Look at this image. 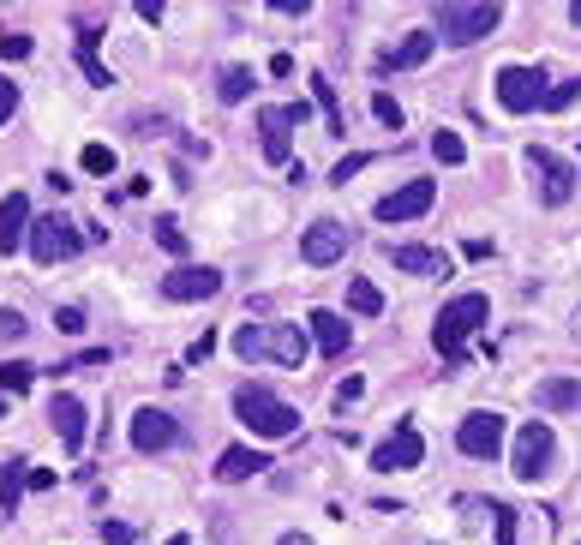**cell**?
Here are the masks:
<instances>
[{"mask_svg":"<svg viewBox=\"0 0 581 545\" xmlns=\"http://www.w3.org/2000/svg\"><path fill=\"white\" fill-rule=\"evenodd\" d=\"M30 384H36V366H24V360L0 366V390H30Z\"/></svg>","mask_w":581,"mask_h":545,"instance_id":"obj_31","label":"cell"},{"mask_svg":"<svg viewBox=\"0 0 581 545\" xmlns=\"http://www.w3.org/2000/svg\"><path fill=\"white\" fill-rule=\"evenodd\" d=\"M162 294H168V300H216V294H222V270H210V264H180V270L162 276Z\"/></svg>","mask_w":581,"mask_h":545,"instance_id":"obj_15","label":"cell"},{"mask_svg":"<svg viewBox=\"0 0 581 545\" xmlns=\"http://www.w3.org/2000/svg\"><path fill=\"white\" fill-rule=\"evenodd\" d=\"M306 324H312V342H318V348H324L330 360H336V354H348V342H354V330H348V318H336L330 306H318V312H312Z\"/></svg>","mask_w":581,"mask_h":545,"instance_id":"obj_20","label":"cell"},{"mask_svg":"<svg viewBox=\"0 0 581 545\" xmlns=\"http://www.w3.org/2000/svg\"><path fill=\"white\" fill-rule=\"evenodd\" d=\"M348 246H354V234H348L336 216H318V222L300 234V258H306V264H318V270H330L336 258H348Z\"/></svg>","mask_w":581,"mask_h":545,"instance_id":"obj_10","label":"cell"},{"mask_svg":"<svg viewBox=\"0 0 581 545\" xmlns=\"http://www.w3.org/2000/svg\"><path fill=\"white\" fill-rule=\"evenodd\" d=\"M234 354L252 360V366L270 360V366H288L294 372L306 360V330L300 324H240L234 330Z\"/></svg>","mask_w":581,"mask_h":545,"instance_id":"obj_2","label":"cell"},{"mask_svg":"<svg viewBox=\"0 0 581 545\" xmlns=\"http://www.w3.org/2000/svg\"><path fill=\"white\" fill-rule=\"evenodd\" d=\"M510 462H516V480H522V486L552 480V468H558V438H552V426H546V420H522Z\"/></svg>","mask_w":581,"mask_h":545,"instance_id":"obj_5","label":"cell"},{"mask_svg":"<svg viewBox=\"0 0 581 545\" xmlns=\"http://www.w3.org/2000/svg\"><path fill=\"white\" fill-rule=\"evenodd\" d=\"M534 402H540L546 414H564V408H581V384H576V378H546V384L534 390Z\"/></svg>","mask_w":581,"mask_h":545,"instance_id":"obj_22","label":"cell"},{"mask_svg":"<svg viewBox=\"0 0 581 545\" xmlns=\"http://www.w3.org/2000/svg\"><path fill=\"white\" fill-rule=\"evenodd\" d=\"M306 84H312V102L324 108V120H330V132H342V108H336V90H330V78H324V72H312Z\"/></svg>","mask_w":581,"mask_h":545,"instance_id":"obj_26","label":"cell"},{"mask_svg":"<svg viewBox=\"0 0 581 545\" xmlns=\"http://www.w3.org/2000/svg\"><path fill=\"white\" fill-rule=\"evenodd\" d=\"M264 468H270V456H264V450H240V444H234V450H222L216 480H228V486H234V480H252V474H264Z\"/></svg>","mask_w":581,"mask_h":545,"instance_id":"obj_21","label":"cell"},{"mask_svg":"<svg viewBox=\"0 0 581 545\" xmlns=\"http://www.w3.org/2000/svg\"><path fill=\"white\" fill-rule=\"evenodd\" d=\"M234 414H240V426L252 438H294L300 432V414L276 390H264V384H240L234 390Z\"/></svg>","mask_w":581,"mask_h":545,"instance_id":"obj_3","label":"cell"},{"mask_svg":"<svg viewBox=\"0 0 581 545\" xmlns=\"http://www.w3.org/2000/svg\"><path fill=\"white\" fill-rule=\"evenodd\" d=\"M348 312H360V318H378V312H384V294H378V282L354 276V282H348Z\"/></svg>","mask_w":581,"mask_h":545,"instance_id":"obj_25","label":"cell"},{"mask_svg":"<svg viewBox=\"0 0 581 545\" xmlns=\"http://www.w3.org/2000/svg\"><path fill=\"white\" fill-rule=\"evenodd\" d=\"M48 420H54V432H60V444H66V450H84V420H90V414H84V402H78V396H66V390H60V396H48Z\"/></svg>","mask_w":581,"mask_h":545,"instance_id":"obj_17","label":"cell"},{"mask_svg":"<svg viewBox=\"0 0 581 545\" xmlns=\"http://www.w3.org/2000/svg\"><path fill=\"white\" fill-rule=\"evenodd\" d=\"M30 48H36L30 30H6V36H0V54H6V60H30Z\"/></svg>","mask_w":581,"mask_h":545,"instance_id":"obj_33","label":"cell"},{"mask_svg":"<svg viewBox=\"0 0 581 545\" xmlns=\"http://www.w3.org/2000/svg\"><path fill=\"white\" fill-rule=\"evenodd\" d=\"M432 42H438L432 30H408L396 48L378 54V72H414V66H426V60H432Z\"/></svg>","mask_w":581,"mask_h":545,"instance_id":"obj_16","label":"cell"},{"mask_svg":"<svg viewBox=\"0 0 581 545\" xmlns=\"http://www.w3.org/2000/svg\"><path fill=\"white\" fill-rule=\"evenodd\" d=\"M150 228H156V246H162V252H174V258H186V228H180L174 216H156Z\"/></svg>","mask_w":581,"mask_h":545,"instance_id":"obj_28","label":"cell"},{"mask_svg":"<svg viewBox=\"0 0 581 545\" xmlns=\"http://www.w3.org/2000/svg\"><path fill=\"white\" fill-rule=\"evenodd\" d=\"M486 516H498V545H516V510L510 504H486Z\"/></svg>","mask_w":581,"mask_h":545,"instance_id":"obj_34","label":"cell"},{"mask_svg":"<svg viewBox=\"0 0 581 545\" xmlns=\"http://www.w3.org/2000/svg\"><path fill=\"white\" fill-rule=\"evenodd\" d=\"M546 90H552L546 66H504V72H498V102H504L510 114H534V108H546Z\"/></svg>","mask_w":581,"mask_h":545,"instance_id":"obj_8","label":"cell"},{"mask_svg":"<svg viewBox=\"0 0 581 545\" xmlns=\"http://www.w3.org/2000/svg\"><path fill=\"white\" fill-rule=\"evenodd\" d=\"M522 162H528V174L540 180V204H552V210H558V204H570V198H576V162H564V156H558V150H546V144H528V156H522Z\"/></svg>","mask_w":581,"mask_h":545,"instance_id":"obj_7","label":"cell"},{"mask_svg":"<svg viewBox=\"0 0 581 545\" xmlns=\"http://www.w3.org/2000/svg\"><path fill=\"white\" fill-rule=\"evenodd\" d=\"M102 540H108V545H138V528H132V522H114V516H108V522H102Z\"/></svg>","mask_w":581,"mask_h":545,"instance_id":"obj_36","label":"cell"},{"mask_svg":"<svg viewBox=\"0 0 581 545\" xmlns=\"http://www.w3.org/2000/svg\"><path fill=\"white\" fill-rule=\"evenodd\" d=\"M360 396H366V378H342L336 384V408H354Z\"/></svg>","mask_w":581,"mask_h":545,"instance_id":"obj_39","label":"cell"},{"mask_svg":"<svg viewBox=\"0 0 581 545\" xmlns=\"http://www.w3.org/2000/svg\"><path fill=\"white\" fill-rule=\"evenodd\" d=\"M390 264H396V270H408V276H432V282H444V276H450V258H444L438 246H396V252H390Z\"/></svg>","mask_w":581,"mask_h":545,"instance_id":"obj_19","label":"cell"},{"mask_svg":"<svg viewBox=\"0 0 581 545\" xmlns=\"http://www.w3.org/2000/svg\"><path fill=\"white\" fill-rule=\"evenodd\" d=\"M168 545H192V540H186V534H174V540H168Z\"/></svg>","mask_w":581,"mask_h":545,"instance_id":"obj_44","label":"cell"},{"mask_svg":"<svg viewBox=\"0 0 581 545\" xmlns=\"http://www.w3.org/2000/svg\"><path fill=\"white\" fill-rule=\"evenodd\" d=\"M252 90H258V72H252V66H222V72H216V96H222V102H246Z\"/></svg>","mask_w":581,"mask_h":545,"instance_id":"obj_24","label":"cell"},{"mask_svg":"<svg viewBox=\"0 0 581 545\" xmlns=\"http://www.w3.org/2000/svg\"><path fill=\"white\" fill-rule=\"evenodd\" d=\"M372 114H378V126H390V132H402V102H396L390 90H378V96H372Z\"/></svg>","mask_w":581,"mask_h":545,"instance_id":"obj_30","label":"cell"},{"mask_svg":"<svg viewBox=\"0 0 581 545\" xmlns=\"http://www.w3.org/2000/svg\"><path fill=\"white\" fill-rule=\"evenodd\" d=\"M456 450L474 456V462H492V456L504 450V414H492V408L468 414V420L456 426Z\"/></svg>","mask_w":581,"mask_h":545,"instance_id":"obj_11","label":"cell"},{"mask_svg":"<svg viewBox=\"0 0 581 545\" xmlns=\"http://www.w3.org/2000/svg\"><path fill=\"white\" fill-rule=\"evenodd\" d=\"M360 168H372V150H354V156H342V162H336V174H330V180H336V186H342V180H354V174H360Z\"/></svg>","mask_w":581,"mask_h":545,"instance_id":"obj_35","label":"cell"},{"mask_svg":"<svg viewBox=\"0 0 581 545\" xmlns=\"http://www.w3.org/2000/svg\"><path fill=\"white\" fill-rule=\"evenodd\" d=\"M30 324H24V312H12V306H0V342H18Z\"/></svg>","mask_w":581,"mask_h":545,"instance_id":"obj_37","label":"cell"},{"mask_svg":"<svg viewBox=\"0 0 581 545\" xmlns=\"http://www.w3.org/2000/svg\"><path fill=\"white\" fill-rule=\"evenodd\" d=\"M420 462H426V438H420L414 420H402V426L372 450V468H384V474H408V468H420Z\"/></svg>","mask_w":581,"mask_h":545,"instance_id":"obj_12","label":"cell"},{"mask_svg":"<svg viewBox=\"0 0 581 545\" xmlns=\"http://www.w3.org/2000/svg\"><path fill=\"white\" fill-rule=\"evenodd\" d=\"M492 318L486 294H456L438 318H432V348L444 354V366H468V336Z\"/></svg>","mask_w":581,"mask_h":545,"instance_id":"obj_1","label":"cell"},{"mask_svg":"<svg viewBox=\"0 0 581 545\" xmlns=\"http://www.w3.org/2000/svg\"><path fill=\"white\" fill-rule=\"evenodd\" d=\"M78 60H84V78H90V84H96V90H102V84H114V78H108V66H102V60H96V54H78Z\"/></svg>","mask_w":581,"mask_h":545,"instance_id":"obj_41","label":"cell"},{"mask_svg":"<svg viewBox=\"0 0 581 545\" xmlns=\"http://www.w3.org/2000/svg\"><path fill=\"white\" fill-rule=\"evenodd\" d=\"M24 480H30V468L12 456V462H0V522L6 516H18V498H24Z\"/></svg>","mask_w":581,"mask_h":545,"instance_id":"obj_23","label":"cell"},{"mask_svg":"<svg viewBox=\"0 0 581 545\" xmlns=\"http://www.w3.org/2000/svg\"><path fill=\"white\" fill-rule=\"evenodd\" d=\"M210 348H216V336H198V342H192V366H204V360H210Z\"/></svg>","mask_w":581,"mask_h":545,"instance_id":"obj_42","label":"cell"},{"mask_svg":"<svg viewBox=\"0 0 581 545\" xmlns=\"http://www.w3.org/2000/svg\"><path fill=\"white\" fill-rule=\"evenodd\" d=\"M432 156H438L444 168H462V162H468V144H462L456 132H432Z\"/></svg>","mask_w":581,"mask_h":545,"instance_id":"obj_27","label":"cell"},{"mask_svg":"<svg viewBox=\"0 0 581 545\" xmlns=\"http://www.w3.org/2000/svg\"><path fill=\"white\" fill-rule=\"evenodd\" d=\"M498 24H504V6H492V0H486V6H480V0H474V6H462V0H444V6H438V36H444L450 48L486 42Z\"/></svg>","mask_w":581,"mask_h":545,"instance_id":"obj_4","label":"cell"},{"mask_svg":"<svg viewBox=\"0 0 581 545\" xmlns=\"http://www.w3.org/2000/svg\"><path fill=\"white\" fill-rule=\"evenodd\" d=\"M12 114H18V84H12V78H0V126H6Z\"/></svg>","mask_w":581,"mask_h":545,"instance_id":"obj_40","label":"cell"},{"mask_svg":"<svg viewBox=\"0 0 581 545\" xmlns=\"http://www.w3.org/2000/svg\"><path fill=\"white\" fill-rule=\"evenodd\" d=\"M276 545H312V540H306V534H282Z\"/></svg>","mask_w":581,"mask_h":545,"instance_id":"obj_43","label":"cell"},{"mask_svg":"<svg viewBox=\"0 0 581 545\" xmlns=\"http://www.w3.org/2000/svg\"><path fill=\"white\" fill-rule=\"evenodd\" d=\"M306 120V108L300 102H270L264 114H258V132H264V162H276V168H288L294 156H288V138H294V126Z\"/></svg>","mask_w":581,"mask_h":545,"instance_id":"obj_9","label":"cell"},{"mask_svg":"<svg viewBox=\"0 0 581 545\" xmlns=\"http://www.w3.org/2000/svg\"><path fill=\"white\" fill-rule=\"evenodd\" d=\"M24 234H30V198H24V192H6V198H0V258L18 252Z\"/></svg>","mask_w":581,"mask_h":545,"instance_id":"obj_18","label":"cell"},{"mask_svg":"<svg viewBox=\"0 0 581 545\" xmlns=\"http://www.w3.org/2000/svg\"><path fill=\"white\" fill-rule=\"evenodd\" d=\"M78 162H84V174H114V150L108 144H84Z\"/></svg>","mask_w":581,"mask_h":545,"instance_id":"obj_32","label":"cell"},{"mask_svg":"<svg viewBox=\"0 0 581 545\" xmlns=\"http://www.w3.org/2000/svg\"><path fill=\"white\" fill-rule=\"evenodd\" d=\"M24 246H30V258L48 270V264H66V258H78V252H84V234H78V222H72V216H30V234H24Z\"/></svg>","mask_w":581,"mask_h":545,"instance_id":"obj_6","label":"cell"},{"mask_svg":"<svg viewBox=\"0 0 581 545\" xmlns=\"http://www.w3.org/2000/svg\"><path fill=\"white\" fill-rule=\"evenodd\" d=\"M54 330H60V336H78V330H84V312H78V306H60V312H54Z\"/></svg>","mask_w":581,"mask_h":545,"instance_id":"obj_38","label":"cell"},{"mask_svg":"<svg viewBox=\"0 0 581 545\" xmlns=\"http://www.w3.org/2000/svg\"><path fill=\"white\" fill-rule=\"evenodd\" d=\"M186 432H180V420L168 414V408H138L132 414V450H144V456H162V450H174Z\"/></svg>","mask_w":581,"mask_h":545,"instance_id":"obj_13","label":"cell"},{"mask_svg":"<svg viewBox=\"0 0 581 545\" xmlns=\"http://www.w3.org/2000/svg\"><path fill=\"white\" fill-rule=\"evenodd\" d=\"M576 102H581V78H564V84L546 90V108H552V114H564V108H576Z\"/></svg>","mask_w":581,"mask_h":545,"instance_id":"obj_29","label":"cell"},{"mask_svg":"<svg viewBox=\"0 0 581 545\" xmlns=\"http://www.w3.org/2000/svg\"><path fill=\"white\" fill-rule=\"evenodd\" d=\"M432 198H438V186H432V180H408V186L384 192L372 216H378V222H414V216H426V210H432Z\"/></svg>","mask_w":581,"mask_h":545,"instance_id":"obj_14","label":"cell"}]
</instances>
